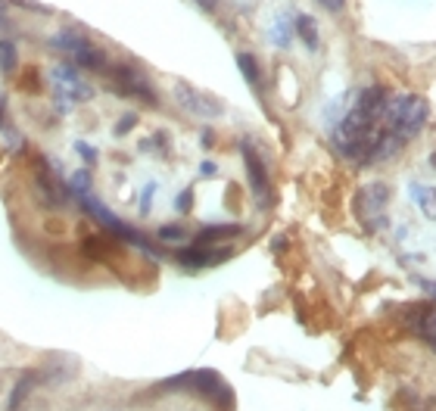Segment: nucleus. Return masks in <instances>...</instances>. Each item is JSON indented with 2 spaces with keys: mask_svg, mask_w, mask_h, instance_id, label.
<instances>
[{
  "mask_svg": "<svg viewBox=\"0 0 436 411\" xmlns=\"http://www.w3.org/2000/svg\"><path fill=\"white\" fill-rule=\"evenodd\" d=\"M243 231H246L243 225H206L197 231L193 243H200V247H215V243H222V240H234V237H240Z\"/></svg>",
  "mask_w": 436,
  "mask_h": 411,
  "instance_id": "nucleus-9",
  "label": "nucleus"
},
{
  "mask_svg": "<svg viewBox=\"0 0 436 411\" xmlns=\"http://www.w3.org/2000/svg\"><path fill=\"white\" fill-rule=\"evenodd\" d=\"M106 78V88L115 94V97H125V100H144L150 109L159 106V94L150 84L147 72H140V66L128 60H119V62H109V69L103 72Z\"/></svg>",
  "mask_w": 436,
  "mask_h": 411,
  "instance_id": "nucleus-3",
  "label": "nucleus"
},
{
  "mask_svg": "<svg viewBox=\"0 0 436 411\" xmlns=\"http://www.w3.org/2000/svg\"><path fill=\"white\" fill-rule=\"evenodd\" d=\"M140 122V116L137 113H125L119 122H115V128H113V134L115 137H125V134H131V128H134V125Z\"/></svg>",
  "mask_w": 436,
  "mask_h": 411,
  "instance_id": "nucleus-24",
  "label": "nucleus"
},
{
  "mask_svg": "<svg viewBox=\"0 0 436 411\" xmlns=\"http://www.w3.org/2000/svg\"><path fill=\"white\" fill-rule=\"evenodd\" d=\"M430 165H433V169H436V153H433V156H430Z\"/></svg>",
  "mask_w": 436,
  "mask_h": 411,
  "instance_id": "nucleus-34",
  "label": "nucleus"
},
{
  "mask_svg": "<svg viewBox=\"0 0 436 411\" xmlns=\"http://www.w3.org/2000/svg\"><path fill=\"white\" fill-rule=\"evenodd\" d=\"M237 69H240V75L246 78L249 88H253L256 94H262V69H259V60H256L249 50H237Z\"/></svg>",
  "mask_w": 436,
  "mask_h": 411,
  "instance_id": "nucleus-12",
  "label": "nucleus"
},
{
  "mask_svg": "<svg viewBox=\"0 0 436 411\" xmlns=\"http://www.w3.org/2000/svg\"><path fill=\"white\" fill-rule=\"evenodd\" d=\"M175 100H178V106H181L184 113H190L197 118H218V116H224L222 103L212 100V97H206V94H200L193 84H187V81H175Z\"/></svg>",
  "mask_w": 436,
  "mask_h": 411,
  "instance_id": "nucleus-6",
  "label": "nucleus"
},
{
  "mask_svg": "<svg viewBox=\"0 0 436 411\" xmlns=\"http://www.w3.org/2000/svg\"><path fill=\"white\" fill-rule=\"evenodd\" d=\"M193 4H197L200 10H206V13H215V10H218V4H222V0H193Z\"/></svg>",
  "mask_w": 436,
  "mask_h": 411,
  "instance_id": "nucleus-31",
  "label": "nucleus"
},
{
  "mask_svg": "<svg viewBox=\"0 0 436 411\" xmlns=\"http://www.w3.org/2000/svg\"><path fill=\"white\" fill-rule=\"evenodd\" d=\"M200 175H202V178L218 175V165H215V162H209V159H202V162H200Z\"/></svg>",
  "mask_w": 436,
  "mask_h": 411,
  "instance_id": "nucleus-30",
  "label": "nucleus"
},
{
  "mask_svg": "<svg viewBox=\"0 0 436 411\" xmlns=\"http://www.w3.org/2000/svg\"><path fill=\"white\" fill-rule=\"evenodd\" d=\"M318 4H321L327 13H343L346 10V0H318Z\"/></svg>",
  "mask_w": 436,
  "mask_h": 411,
  "instance_id": "nucleus-27",
  "label": "nucleus"
},
{
  "mask_svg": "<svg viewBox=\"0 0 436 411\" xmlns=\"http://www.w3.org/2000/svg\"><path fill=\"white\" fill-rule=\"evenodd\" d=\"M41 383V377H38V371H25V374L16 381L13 393H10V411H22V405H25V399L31 396V390Z\"/></svg>",
  "mask_w": 436,
  "mask_h": 411,
  "instance_id": "nucleus-13",
  "label": "nucleus"
},
{
  "mask_svg": "<svg viewBox=\"0 0 436 411\" xmlns=\"http://www.w3.org/2000/svg\"><path fill=\"white\" fill-rule=\"evenodd\" d=\"M293 35L299 38L302 44H306V50L315 53L318 47H321V35H318V22L311 19L309 13H296L293 16Z\"/></svg>",
  "mask_w": 436,
  "mask_h": 411,
  "instance_id": "nucleus-10",
  "label": "nucleus"
},
{
  "mask_svg": "<svg viewBox=\"0 0 436 411\" xmlns=\"http://www.w3.org/2000/svg\"><path fill=\"white\" fill-rule=\"evenodd\" d=\"M16 84H19V91H25V94H41L44 91V81L38 78V69H25Z\"/></svg>",
  "mask_w": 436,
  "mask_h": 411,
  "instance_id": "nucleus-21",
  "label": "nucleus"
},
{
  "mask_svg": "<svg viewBox=\"0 0 436 411\" xmlns=\"http://www.w3.org/2000/svg\"><path fill=\"white\" fill-rule=\"evenodd\" d=\"M408 196H411V203L420 209V215H424V218H436V191L430 184L408 181Z\"/></svg>",
  "mask_w": 436,
  "mask_h": 411,
  "instance_id": "nucleus-11",
  "label": "nucleus"
},
{
  "mask_svg": "<svg viewBox=\"0 0 436 411\" xmlns=\"http://www.w3.org/2000/svg\"><path fill=\"white\" fill-rule=\"evenodd\" d=\"M175 209L181 212V215H187V212L193 209V187H184V191L175 196Z\"/></svg>",
  "mask_w": 436,
  "mask_h": 411,
  "instance_id": "nucleus-25",
  "label": "nucleus"
},
{
  "mask_svg": "<svg viewBox=\"0 0 436 411\" xmlns=\"http://www.w3.org/2000/svg\"><path fill=\"white\" fill-rule=\"evenodd\" d=\"M424 337L430 339V346L436 349V308H433L430 315H427V321H424Z\"/></svg>",
  "mask_w": 436,
  "mask_h": 411,
  "instance_id": "nucleus-26",
  "label": "nucleus"
},
{
  "mask_svg": "<svg viewBox=\"0 0 436 411\" xmlns=\"http://www.w3.org/2000/svg\"><path fill=\"white\" fill-rule=\"evenodd\" d=\"M200 144L206 147V150H212V147H215V131H212V128H202V134H200Z\"/></svg>",
  "mask_w": 436,
  "mask_h": 411,
  "instance_id": "nucleus-29",
  "label": "nucleus"
},
{
  "mask_svg": "<svg viewBox=\"0 0 436 411\" xmlns=\"http://www.w3.org/2000/svg\"><path fill=\"white\" fill-rule=\"evenodd\" d=\"M243 150V165H246V181H249V191H253L256 203H259V209H271V200H275V193H271V178H268V169H265L262 156L256 153V147L243 140L240 144Z\"/></svg>",
  "mask_w": 436,
  "mask_h": 411,
  "instance_id": "nucleus-5",
  "label": "nucleus"
},
{
  "mask_svg": "<svg viewBox=\"0 0 436 411\" xmlns=\"http://www.w3.org/2000/svg\"><path fill=\"white\" fill-rule=\"evenodd\" d=\"M271 249H275V252H284V249H287V237H275V240H271Z\"/></svg>",
  "mask_w": 436,
  "mask_h": 411,
  "instance_id": "nucleus-32",
  "label": "nucleus"
},
{
  "mask_svg": "<svg viewBox=\"0 0 436 411\" xmlns=\"http://www.w3.org/2000/svg\"><path fill=\"white\" fill-rule=\"evenodd\" d=\"M47 44H50V47H59L62 53H69V60H72L78 69H84V72L103 75L106 69H109V62H113L103 47L93 44L81 28H62V31H57V35L47 38Z\"/></svg>",
  "mask_w": 436,
  "mask_h": 411,
  "instance_id": "nucleus-2",
  "label": "nucleus"
},
{
  "mask_svg": "<svg viewBox=\"0 0 436 411\" xmlns=\"http://www.w3.org/2000/svg\"><path fill=\"white\" fill-rule=\"evenodd\" d=\"M53 94H57V100L59 103H84V100H91L93 97V88L91 84H84V81H69V84H53Z\"/></svg>",
  "mask_w": 436,
  "mask_h": 411,
  "instance_id": "nucleus-14",
  "label": "nucleus"
},
{
  "mask_svg": "<svg viewBox=\"0 0 436 411\" xmlns=\"http://www.w3.org/2000/svg\"><path fill=\"white\" fill-rule=\"evenodd\" d=\"M156 240H159V243H184L187 231L181 225H159V227H156Z\"/></svg>",
  "mask_w": 436,
  "mask_h": 411,
  "instance_id": "nucleus-19",
  "label": "nucleus"
},
{
  "mask_svg": "<svg viewBox=\"0 0 436 411\" xmlns=\"http://www.w3.org/2000/svg\"><path fill=\"white\" fill-rule=\"evenodd\" d=\"M16 66H19V47H16V41H0V72L4 75H13Z\"/></svg>",
  "mask_w": 436,
  "mask_h": 411,
  "instance_id": "nucleus-18",
  "label": "nucleus"
},
{
  "mask_svg": "<svg viewBox=\"0 0 436 411\" xmlns=\"http://www.w3.org/2000/svg\"><path fill=\"white\" fill-rule=\"evenodd\" d=\"M156 191H159V184H156V181H147V184H144V191H140V196H137V212H140V215H150V212H153Z\"/></svg>",
  "mask_w": 436,
  "mask_h": 411,
  "instance_id": "nucleus-22",
  "label": "nucleus"
},
{
  "mask_svg": "<svg viewBox=\"0 0 436 411\" xmlns=\"http://www.w3.org/2000/svg\"><path fill=\"white\" fill-rule=\"evenodd\" d=\"M6 26H10V19H6V6L0 4V28H6Z\"/></svg>",
  "mask_w": 436,
  "mask_h": 411,
  "instance_id": "nucleus-33",
  "label": "nucleus"
},
{
  "mask_svg": "<svg viewBox=\"0 0 436 411\" xmlns=\"http://www.w3.org/2000/svg\"><path fill=\"white\" fill-rule=\"evenodd\" d=\"M72 147L78 150V156H81V159H84V165H97V162H100V150H97V147L84 144V140H75Z\"/></svg>",
  "mask_w": 436,
  "mask_h": 411,
  "instance_id": "nucleus-23",
  "label": "nucleus"
},
{
  "mask_svg": "<svg viewBox=\"0 0 436 411\" xmlns=\"http://www.w3.org/2000/svg\"><path fill=\"white\" fill-rule=\"evenodd\" d=\"M16 6H22V10H31V13H53L50 6H38V4H31V0H13Z\"/></svg>",
  "mask_w": 436,
  "mask_h": 411,
  "instance_id": "nucleus-28",
  "label": "nucleus"
},
{
  "mask_svg": "<svg viewBox=\"0 0 436 411\" xmlns=\"http://www.w3.org/2000/svg\"><path fill=\"white\" fill-rule=\"evenodd\" d=\"M293 19H287V16H277L275 19V26H271L268 31V41L277 47V50H290V44H293Z\"/></svg>",
  "mask_w": 436,
  "mask_h": 411,
  "instance_id": "nucleus-16",
  "label": "nucleus"
},
{
  "mask_svg": "<svg viewBox=\"0 0 436 411\" xmlns=\"http://www.w3.org/2000/svg\"><path fill=\"white\" fill-rule=\"evenodd\" d=\"M66 191H69V200H78L84 193H93V178L88 169H78L66 178Z\"/></svg>",
  "mask_w": 436,
  "mask_h": 411,
  "instance_id": "nucleus-17",
  "label": "nucleus"
},
{
  "mask_svg": "<svg viewBox=\"0 0 436 411\" xmlns=\"http://www.w3.org/2000/svg\"><path fill=\"white\" fill-rule=\"evenodd\" d=\"M231 256H234L231 247H200V243H193V247H184L175 252V262L187 268V271H200V268H215L228 262Z\"/></svg>",
  "mask_w": 436,
  "mask_h": 411,
  "instance_id": "nucleus-7",
  "label": "nucleus"
},
{
  "mask_svg": "<svg viewBox=\"0 0 436 411\" xmlns=\"http://www.w3.org/2000/svg\"><path fill=\"white\" fill-rule=\"evenodd\" d=\"M31 181H35V193H38V200H41V206H47L50 212L66 209L69 191H66V184L53 175V165L47 162V156H35V159H31Z\"/></svg>",
  "mask_w": 436,
  "mask_h": 411,
  "instance_id": "nucleus-4",
  "label": "nucleus"
},
{
  "mask_svg": "<svg viewBox=\"0 0 436 411\" xmlns=\"http://www.w3.org/2000/svg\"><path fill=\"white\" fill-rule=\"evenodd\" d=\"M109 247H113V243H109V234L106 231L103 234H88L81 240V252L88 259H97V262H109V252H113Z\"/></svg>",
  "mask_w": 436,
  "mask_h": 411,
  "instance_id": "nucleus-15",
  "label": "nucleus"
},
{
  "mask_svg": "<svg viewBox=\"0 0 436 411\" xmlns=\"http://www.w3.org/2000/svg\"><path fill=\"white\" fill-rule=\"evenodd\" d=\"M430 116V103H427L420 94H389L386 113H384V128L393 131L396 137H402L405 144L415 140L420 131H424V122Z\"/></svg>",
  "mask_w": 436,
  "mask_h": 411,
  "instance_id": "nucleus-1",
  "label": "nucleus"
},
{
  "mask_svg": "<svg viewBox=\"0 0 436 411\" xmlns=\"http://www.w3.org/2000/svg\"><path fill=\"white\" fill-rule=\"evenodd\" d=\"M150 150H159V156H168V134L166 131H156L153 137L140 140V153H150Z\"/></svg>",
  "mask_w": 436,
  "mask_h": 411,
  "instance_id": "nucleus-20",
  "label": "nucleus"
},
{
  "mask_svg": "<svg viewBox=\"0 0 436 411\" xmlns=\"http://www.w3.org/2000/svg\"><path fill=\"white\" fill-rule=\"evenodd\" d=\"M386 203H389V187L386 184H380V181L365 184L362 191L355 193V212H358V218H362V225L368 218L380 215V212L386 209Z\"/></svg>",
  "mask_w": 436,
  "mask_h": 411,
  "instance_id": "nucleus-8",
  "label": "nucleus"
}]
</instances>
